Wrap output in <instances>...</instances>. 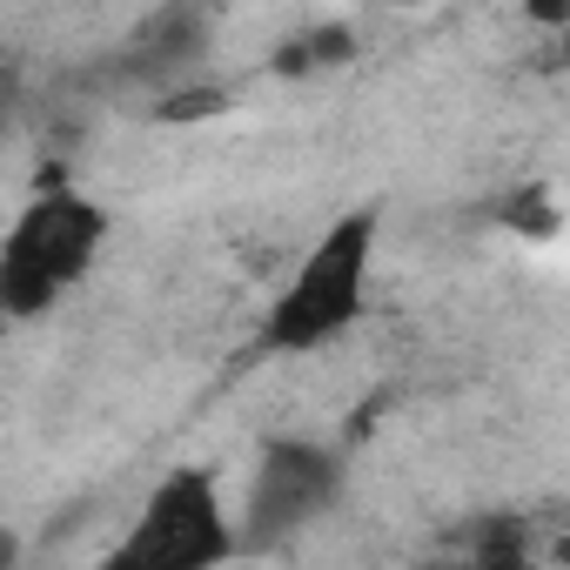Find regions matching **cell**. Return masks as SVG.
I'll list each match as a JSON object with an SVG mask.
<instances>
[{"label":"cell","instance_id":"obj_6","mask_svg":"<svg viewBox=\"0 0 570 570\" xmlns=\"http://www.w3.org/2000/svg\"><path fill=\"white\" fill-rule=\"evenodd\" d=\"M14 108H21V75H14L8 61H0V128L14 121Z\"/></svg>","mask_w":570,"mask_h":570},{"label":"cell","instance_id":"obj_7","mask_svg":"<svg viewBox=\"0 0 570 570\" xmlns=\"http://www.w3.org/2000/svg\"><path fill=\"white\" fill-rule=\"evenodd\" d=\"M523 14L543 21V28H563L570 21V0H523Z\"/></svg>","mask_w":570,"mask_h":570},{"label":"cell","instance_id":"obj_3","mask_svg":"<svg viewBox=\"0 0 570 570\" xmlns=\"http://www.w3.org/2000/svg\"><path fill=\"white\" fill-rule=\"evenodd\" d=\"M235 557V530H228V510H222V483L215 470H168L135 530L121 537V550L108 557L115 570H208V563H228Z\"/></svg>","mask_w":570,"mask_h":570},{"label":"cell","instance_id":"obj_4","mask_svg":"<svg viewBox=\"0 0 570 570\" xmlns=\"http://www.w3.org/2000/svg\"><path fill=\"white\" fill-rule=\"evenodd\" d=\"M343 490V463L323 450V443H303V436H275L262 443L255 456V476H248V530L235 537V550H275L282 537H296L303 523H316Z\"/></svg>","mask_w":570,"mask_h":570},{"label":"cell","instance_id":"obj_8","mask_svg":"<svg viewBox=\"0 0 570 570\" xmlns=\"http://www.w3.org/2000/svg\"><path fill=\"white\" fill-rule=\"evenodd\" d=\"M0 330H8V309H0Z\"/></svg>","mask_w":570,"mask_h":570},{"label":"cell","instance_id":"obj_2","mask_svg":"<svg viewBox=\"0 0 570 570\" xmlns=\"http://www.w3.org/2000/svg\"><path fill=\"white\" fill-rule=\"evenodd\" d=\"M101 242H108V208L101 202H88L75 188L35 195L14 215V228L0 235V309H8V323L48 316L95 268Z\"/></svg>","mask_w":570,"mask_h":570},{"label":"cell","instance_id":"obj_1","mask_svg":"<svg viewBox=\"0 0 570 570\" xmlns=\"http://www.w3.org/2000/svg\"><path fill=\"white\" fill-rule=\"evenodd\" d=\"M370 262H376V208L336 215L323 228V242L303 255V268L289 275V289L268 303L262 350L309 356V350L336 343L363 316V303H370Z\"/></svg>","mask_w":570,"mask_h":570},{"label":"cell","instance_id":"obj_5","mask_svg":"<svg viewBox=\"0 0 570 570\" xmlns=\"http://www.w3.org/2000/svg\"><path fill=\"white\" fill-rule=\"evenodd\" d=\"M350 48H356V41H350L343 28H316L309 41L282 48V55H275V68H282V75H309V68H323V61H350Z\"/></svg>","mask_w":570,"mask_h":570}]
</instances>
